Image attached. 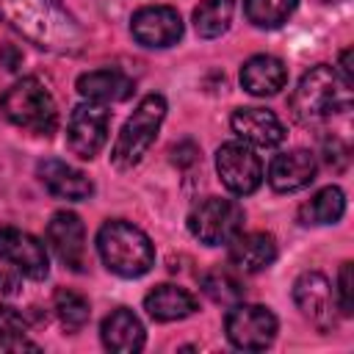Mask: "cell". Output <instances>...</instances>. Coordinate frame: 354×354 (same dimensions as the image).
Segmentation results:
<instances>
[{
  "mask_svg": "<svg viewBox=\"0 0 354 354\" xmlns=\"http://www.w3.org/2000/svg\"><path fill=\"white\" fill-rule=\"evenodd\" d=\"M0 19L47 53L72 55L80 53L86 41L80 25L55 0H0Z\"/></svg>",
  "mask_w": 354,
  "mask_h": 354,
  "instance_id": "1",
  "label": "cell"
},
{
  "mask_svg": "<svg viewBox=\"0 0 354 354\" xmlns=\"http://www.w3.org/2000/svg\"><path fill=\"white\" fill-rule=\"evenodd\" d=\"M351 108V86L329 64H315L301 75L290 94V113L296 122L310 124L332 113H346Z\"/></svg>",
  "mask_w": 354,
  "mask_h": 354,
  "instance_id": "2",
  "label": "cell"
},
{
  "mask_svg": "<svg viewBox=\"0 0 354 354\" xmlns=\"http://www.w3.org/2000/svg\"><path fill=\"white\" fill-rule=\"evenodd\" d=\"M97 252L108 271L124 279L144 277L155 266V246L144 230L130 221L111 218L97 232Z\"/></svg>",
  "mask_w": 354,
  "mask_h": 354,
  "instance_id": "3",
  "label": "cell"
},
{
  "mask_svg": "<svg viewBox=\"0 0 354 354\" xmlns=\"http://www.w3.org/2000/svg\"><path fill=\"white\" fill-rule=\"evenodd\" d=\"M0 111L11 124L39 136H50L58 127V105L39 77H22L8 86L0 97Z\"/></svg>",
  "mask_w": 354,
  "mask_h": 354,
  "instance_id": "4",
  "label": "cell"
},
{
  "mask_svg": "<svg viewBox=\"0 0 354 354\" xmlns=\"http://www.w3.org/2000/svg\"><path fill=\"white\" fill-rule=\"evenodd\" d=\"M163 119H166V100L160 94H147L116 136V144L111 152L113 166L119 169L136 166L147 155V149L155 144Z\"/></svg>",
  "mask_w": 354,
  "mask_h": 354,
  "instance_id": "5",
  "label": "cell"
},
{
  "mask_svg": "<svg viewBox=\"0 0 354 354\" xmlns=\"http://www.w3.org/2000/svg\"><path fill=\"white\" fill-rule=\"evenodd\" d=\"M243 207L235 199L224 196H205L199 199L188 213V230L191 235L205 246H221L230 243L243 230Z\"/></svg>",
  "mask_w": 354,
  "mask_h": 354,
  "instance_id": "6",
  "label": "cell"
},
{
  "mask_svg": "<svg viewBox=\"0 0 354 354\" xmlns=\"http://www.w3.org/2000/svg\"><path fill=\"white\" fill-rule=\"evenodd\" d=\"M277 315L263 304H232V310L224 318V332L235 348L243 351H263L277 337Z\"/></svg>",
  "mask_w": 354,
  "mask_h": 354,
  "instance_id": "7",
  "label": "cell"
},
{
  "mask_svg": "<svg viewBox=\"0 0 354 354\" xmlns=\"http://www.w3.org/2000/svg\"><path fill=\"white\" fill-rule=\"evenodd\" d=\"M111 113L100 102H80L72 108L66 122V147L80 160H91L108 141Z\"/></svg>",
  "mask_w": 354,
  "mask_h": 354,
  "instance_id": "8",
  "label": "cell"
},
{
  "mask_svg": "<svg viewBox=\"0 0 354 354\" xmlns=\"http://www.w3.org/2000/svg\"><path fill=\"white\" fill-rule=\"evenodd\" d=\"M216 171L227 191L246 196L254 194L263 183V160L243 141H227L216 152Z\"/></svg>",
  "mask_w": 354,
  "mask_h": 354,
  "instance_id": "9",
  "label": "cell"
},
{
  "mask_svg": "<svg viewBox=\"0 0 354 354\" xmlns=\"http://www.w3.org/2000/svg\"><path fill=\"white\" fill-rule=\"evenodd\" d=\"M293 301L301 310V315L315 324L321 332H329L335 326V288L329 285V279L321 271H304L299 274V279L293 282Z\"/></svg>",
  "mask_w": 354,
  "mask_h": 354,
  "instance_id": "10",
  "label": "cell"
},
{
  "mask_svg": "<svg viewBox=\"0 0 354 354\" xmlns=\"http://www.w3.org/2000/svg\"><path fill=\"white\" fill-rule=\"evenodd\" d=\"M130 33L138 44L163 50L183 39V19L171 6H144L133 14Z\"/></svg>",
  "mask_w": 354,
  "mask_h": 354,
  "instance_id": "11",
  "label": "cell"
},
{
  "mask_svg": "<svg viewBox=\"0 0 354 354\" xmlns=\"http://www.w3.org/2000/svg\"><path fill=\"white\" fill-rule=\"evenodd\" d=\"M0 257L28 279H44L50 271L47 246L36 235L17 227H0Z\"/></svg>",
  "mask_w": 354,
  "mask_h": 354,
  "instance_id": "12",
  "label": "cell"
},
{
  "mask_svg": "<svg viewBox=\"0 0 354 354\" xmlns=\"http://www.w3.org/2000/svg\"><path fill=\"white\" fill-rule=\"evenodd\" d=\"M47 243L53 246V252L69 271H77V274L86 271V266H88L86 227H83L80 216H75L69 210H58L47 224Z\"/></svg>",
  "mask_w": 354,
  "mask_h": 354,
  "instance_id": "13",
  "label": "cell"
},
{
  "mask_svg": "<svg viewBox=\"0 0 354 354\" xmlns=\"http://www.w3.org/2000/svg\"><path fill=\"white\" fill-rule=\"evenodd\" d=\"M232 133L249 147H279L285 141V124L268 108H238L230 119Z\"/></svg>",
  "mask_w": 354,
  "mask_h": 354,
  "instance_id": "14",
  "label": "cell"
},
{
  "mask_svg": "<svg viewBox=\"0 0 354 354\" xmlns=\"http://www.w3.org/2000/svg\"><path fill=\"white\" fill-rule=\"evenodd\" d=\"M315 171H318V163H315L313 152L290 149V152H282V155H277L271 160V166H268V185L277 194H293V191L307 188L315 180Z\"/></svg>",
  "mask_w": 354,
  "mask_h": 354,
  "instance_id": "15",
  "label": "cell"
},
{
  "mask_svg": "<svg viewBox=\"0 0 354 354\" xmlns=\"http://www.w3.org/2000/svg\"><path fill=\"white\" fill-rule=\"evenodd\" d=\"M100 337H102V346L108 351H113V354H136L147 343L144 324L127 307H116L111 315L102 318Z\"/></svg>",
  "mask_w": 354,
  "mask_h": 354,
  "instance_id": "16",
  "label": "cell"
},
{
  "mask_svg": "<svg viewBox=\"0 0 354 354\" xmlns=\"http://www.w3.org/2000/svg\"><path fill=\"white\" fill-rule=\"evenodd\" d=\"M39 180L41 185L58 196V199H69V202H80V199H88L94 194V183L75 166L58 160V158H47L39 163Z\"/></svg>",
  "mask_w": 354,
  "mask_h": 354,
  "instance_id": "17",
  "label": "cell"
},
{
  "mask_svg": "<svg viewBox=\"0 0 354 354\" xmlns=\"http://www.w3.org/2000/svg\"><path fill=\"white\" fill-rule=\"evenodd\" d=\"M277 260V241L268 232H238L230 241V266L238 274H257Z\"/></svg>",
  "mask_w": 354,
  "mask_h": 354,
  "instance_id": "18",
  "label": "cell"
},
{
  "mask_svg": "<svg viewBox=\"0 0 354 354\" xmlns=\"http://www.w3.org/2000/svg\"><path fill=\"white\" fill-rule=\"evenodd\" d=\"M288 83V66L277 55H252L241 66V86L252 97H274Z\"/></svg>",
  "mask_w": 354,
  "mask_h": 354,
  "instance_id": "19",
  "label": "cell"
},
{
  "mask_svg": "<svg viewBox=\"0 0 354 354\" xmlns=\"http://www.w3.org/2000/svg\"><path fill=\"white\" fill-rule=\"evenodd\" d=\"M77 94L88 102H119V100H127L133 94V80L122 72V69H94V72H83L77 77Z\"/></svg>",
  "mask_w": 354,
  "mask_h": 354,
  "instance_id": "20",
  "label": "cell"
},
{
  "mask_svg": "<svg viewBox=\"0 0 354 354\" xmlns=\"http://www.w3.org/2000/svg\"><path fill=\"white\" fill-rule=\"evenodd\" d=\"M144 310L149 313V318L169 324V321H183L188 315L196 313V299L177 285H158L144 296Z\"/></svg>",
  "mask_w": 354,
  "mask_h": 354,
  "instance_id": "21",
  "label": "cell"
},
{
  "mask_svg": "<svg viewBox=\"0 0 354 354\" xmlns=\"http://www.w3.org/2000/svg\"><path fill=\"white\" fill-rule=\"evenodd\" d=\"M199 285H202V290H205L207 299H213L216 304H227V307L243 301V296H246L243 279L230 266H213V268H207L199 277Z\"/></svg>",
  "mask_w": 354,
  "mask_h": 354,
  "instance_id": "22",
  "label": "cell"
},
{
  "mask_svg": "<svg viewBox=\"0 0 354 354\" xmlns=\"http://www.w3.org/2000/svg\"><path fill=\"white\" fill-rule=\"evenodd\" d=\"M346 213V194L337 185L321 188L310 202L299 207L301 224H337Z\"/></svg>",
  "mask_w": 354,
  "mask_h": 354,
  "instance_id": "23",
  "label": "cell"
},
{
  "mask_svg": "<svg viewBox=\"0 0 354 354\" xmlns=\"http://www.w3.org/2000/svg\"><path fill=\"white\" fill-rule=\"evenodd\" d=\"M235 0H202L194 8V30L202 39H218L232 22Z\"/></svg>",
  "mask_w": 354,
  "mask_h": 354,
  "instance_id": "24",
  "label": "cell"
},
{
  "mask_svg": "<svg viewBox=\"0 0 354 354\" xmlns=\"http://www.w3.org/2000/svg\"><path fill=\"white\" fill-rule=\"evenodd\" d=\"M299 0H243L246 19L260 30H274L290 19Z\"/></svg>",
  "mask_w": 354,
  "mask_h": 354,
  "instance_id": "25",
  "label": "cell"
},
{
  "mask_svg": "<svg viewBox=\"0 0 354 354\" xmlns=\"http://www.w3.org/2000/svg\"><path fill=\"white\" fill-rule=\"evenodd\" d=\"M53 310L58 315V321L66 326V329H83L88 324V315H91V307H88V299L77 290H69V288H58L55 296H53Z\"/></svg>",
  "mask_w": 354,
  "mask_h": 354,
  "instance_id": "26",
  "label": "cell"
},
{
  "mask_svg": "<svg viewBox=\"0 0 354 354\" xmlns=\"http://www.w3.org/2000/svg\"><path fill=\"white\" fill-rule=\"evenodd\" d=\"M25 335H28L25 318H22L14 307L0 304V348H6V351H22V348L39 351V346L28 343Z\"/></svg>",
  "mask_w": 354,
  "mask_h": 354,
  "instance_id": "27",
  "label": "cell"
},
{
  "mask_svg": "<svg viewBox=\"0 0 354 354\" xmlns=\"http://www.w3.org/2000/svg\"><path fill=\"white\" fill-rule=\"evenodd\" d=\"M335 301L340 315H351L354 313V266L346 260L337 271V288H335Z\"/></svg>",
  "mask_w": 354,
  "mask_h": 354,
  "instance_id": "28",
  "label": "cell"
},
{
  "mask_svg": "<svg viewBox=\"0 0 354 354\" xmlns=\"http://www.w3.org/2000/svg\"><path fill=\"white\" fill-rule=\"evenodd\" d=\"M196 158H199V149H196L194 141H180V144L171 149V160H174L177 166H191V163H196Z\"/></svg>",
  "mask_w": 354,
  "mask_h": 354,
  "instance_id": "29",
  "label": "cell"
},
{
  "mask_svg": "<svg viewBox=\"0 0 354 354\" xmlns=\"http://www.w3.org/2000/svg\"><path fill=\"white\" fill-rule=\"evenodd\" d=\"M351 55H354V50L351 47H346L343 53H340V66H337V75L348 83V86H354V72H351Z\"/></svg>",
  "mask_w": 354,
  "mask_h": 354,
  "instance_id": "30",
  "label": "cell"
},
{
  "mask_svg": "<svg viewBox=\"0 0 354 354\" xmlns=\"http://www.w3.org/2000/svg\"><path fill=\"white\" fill-rule=\"evenodd\" d=\"M14 288H17L14 277H8V274L0 268V293H14Z\"/></svg>",
  "mask_w": 354,
  "mask_h": 354,
  "instance_id": "31",
  "label": "cell"
}]
</instances>
